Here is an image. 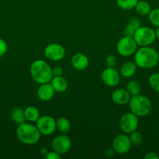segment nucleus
I'll return each mask as SVG.
<instances>
[{
  "instance_id": "nucleus-1",
  "label": "nucleus",
  "mask_w": 159,
  "mask_h": 159,
  "mask_svg": "<svg viewBox=\"0 0 159 159\" xmlns=\"http://www.w3.org/2000/svg\"><path fill=\"white\" fill-rule=\"evenodd\" d=\"M134 62L143 69H151L159 63V54L150 46L140 47L134 54Z\"/></svg>"
},
{
  "instance_id": "nucleus-2",
  "label": "nucleus",
  "mask_w": 159,
  "mask_h": 159,
  "mask_svg": "<svg viewBox=\"0 0 159 159\" xmlns=\"http://www.w3.org/2000/svg\"><path fill=\"white\" fill-rule=\"evenodd\" d=\"M30 74L33 80L40 85L50 82L53 77L52 68L48 62L41 59L32 62L30 67Z\"/></svg>"
},
{
  "instance_id": "nucleus-3",
  "label": "nucleus",
  "mask_w": 159,
  "mask_h": 159,
  "mask_svg": "<svg viewBox=\"0 0 159 159\" xmlns=\"http://www.w3.org/2000/svg\"><path fill=\"white\" fill-rule=\"evenodd\" d=\"M41 133L37 126L31 123H23L19 124L17 129V137L19 141L26 145H33L39 141Z\"/></svg>"
},
{
  "instance_id": "nucleus-4",
  "label": "nucleus",
  "mask_w": 159,
  "mask_h": 159,
  "mask_svg": "<svg viewBox=\"0 0 159 159\" xmlns=\"http://www.w3.org/2000/svg\"><path fill=\"white\" fill-rule=\"evenodd\" d=\"M131 112L137 116H145L149 114L152 109V103L147 96L138 94L131 96L129 102Z\"/></svg>"
},
{
  "instance_id": "nucleus-5",
  "label": "nucleus",
  "mask_w": 159,
  "mask_h": 159,
  "mask_svg": "<svg viewBox=\"0 0 159 159\" xmlns=\"http://www.w3.org/2000/svg\"><path fill=\"white\" fill-rule=\"evenodd\" d=\"M132 37L137 45L140 47L151 46L156 40L155 32L152 28L148 26H140L134 33Z\"/></svg>"
},
{
  "instance_id": "nucleus-6",
  "label": "nucleus",
  "mask_w": 159,
  "mask_h": 159,
  "mask_svg": "<svg viewBox=\"0 0 159 159\" xmlns=\"http://www.w3.org/2000/svg\"><path fill=\"white\" fill-rule=\"evenodd\" d=\"M137 43L132 37L124 36L118 41L116 45L117 52L123 57H129L135 54L137 50Z\"/></svg>"
},
{
  "instance_id": "nucleus-7",
  "label": "nucleus",
  "mask_w": 159,
  "mask_h": 159,
  "mask_svg": "<svg viewBox=\"0 0 159 159\" xmlns=\"http://www.w3.org/2000/svg\"><path fill=\"white\" fill-rule=\"evenodd\" d=\"M139 125L138 116L132 113H126L121 116L119 120V127L122 131L126 134H129L131 132L137 129Z\"/></svg>"
},
{
  "instance_id": "nucleus-8",
  "label": "nucleus",
  "mask_w": 159,
  "mask_h": 159,
  "mask_svg": "<svg viewBox=\"0 0 159 159\" xmlns=\"http://www.w3.org/2000/svg\"><path fill=\"white\" fill-rule=\"evenodd\" d=\"M36 126L41 134L48 136L52 134L56 130V120L51 116L44 115L39 117L36 122Z\"/></svg>"
},
{
  "instance_id": "nucleus-9",
  "label": "nucleus",
  "mask_w": 159,
  "mask_h": 159,
  "mask_svg": "<svg viewBox=\"0 0 159 159\" xmlns=\"http://www.w3.org/2000/svg\"><path fill=\"white\" fill-rule=\"evenodd\" d=\"M44 54L48 60L51 61H59L65 55V50L59 43H52L47 45L44 50Z\"/></svg>"
},
{
  "instance_id": "nucleus-10",
  "label": "nucleus",
  "mask_w": 159,
  "mask_h": 159,
  "mask_svg": "<svg viewBox=\"0 0 159 159\" xmlns=\"http://www.w3.org/2000/svg\"><path fill=\"white\" fill-rule=\"evenodd\" d=\"M72 146L71 139L65 134L59 135L53 139L51 148L60 155H65L70 150Z\"/></svg>"
},
{
  "instance_id": "nucleus-11",
  "label": "nucleus",
  "mask_w": 159,
  "mask_h": 159,
  "mask_svg": "<svg viewBox=\"0 0 159 159\" xmlns=\"http://www.w3.org/2000/svg\"><path fill=\"white\" fill-rule=\"evenodd\" d=\"M131 143L129 137L127 134H118L115 137L112 141V148L115 153L118 155H124L127 153L131 148Z\"/></svg>"
},
{
  "instance_id": "nucleus-12",
  "label": "nucleus",
  "mask_w": 159,
  "mask_h": 159,
  "mask_svg": "<svg viewBox=\"0 0 159 159\" xmlns=\"http://www.w3.org/2000/svg\"><path fill=\"white\" fill-rule=\"evenodd\" d=\"M120 73L115 68L107 67L101 72V80L108 87H115L120 82Z\"/></svg>"
},
{
  "instance_id": "nucleus-13",
  "label": "nucleus",
  "mask_w": 159,
  "mask_h": 159,
  "mask_svg": "<svg viewBox=\"0 0 159 159\" xmlns=\"http://www.w3.org/2000/svg\"><path fill=\"white\" fill-rule=\"evenodd\" d=\"M55 93V91L54 90L51 83L47 82V83L41 84L40 86L37 89V95L40 100L48 102L54 97Z\"/></svg>"
},
{
  "instance_id": "nucleus-14",
  "label": "nucleus",
  "mask_w": 159,
  "mask_h": 159,
  "mask_svg": "<svg viewBox=\"0 0 159 159\" xmlns=\"http://www.w3.org/2000/svg\"><path fill=\"white\" fill-rule=\"evenodd\" d=\"M130 99V94L128 93L127 90L124 89H117L112 94V101L117 105H126L129 103Z\"/></svg>"
},
{
  "instance_id": "nucleus-15",
  "label": "nucleus",
  "mask_w": 159,
  "mask_h": 159,
  "mask_svg": "<svg viewBox=\"0 0 159 159\" xmlns=\"http://www.w3.org/2000/svg\"><path fill=\"white\" fill-rule=\"evenodd\" d=\"M72 66L78 71H84L88 67L89 59L83 53H76L71 58Z\"/></svg>"
},
{
  "instance_id": "nucleus-16",
  "label": "nucleus",
  "mask_w": 159,
  "mask_h": 159,
  "mask_svg": "<svg viewBox=\"0 0 159 159\" xmlns=\"http://www.w3.org/2000/svg\"><path fill=\"white\" fill-rule=\"evenodd\" d=\"M50 83L52 85L55 93H64L68 89V82L62 75L53 76Z\"/></svg>"
},
{
  "instance_id": "nucleus-17",
  "label": "nucleus",
  "mask_w": 159,
  "mask_h": 159,
  "mask_svg": "<svg viewBox=\"0 0 159 159\" xmlns=\"http://www.w3.org/2000/svg\"><path fill=\"white\" fill-rule=\"evenodd\" d=\"M137 66L135 62H126L123 65H122L121 68H120V75L123 76V78H126V79L132 77L135 75L136 71H137Z\"/></svg>"
},
{
  "instance_id": "nucleus-18",
  "label": "nucleus",
  "mask_w": 159,
  "mask_h": 159,
  "mask_svg": "<svg viewBox=\"0 0 159 159\" xmlns=\"http://www.w3.org/2000/svg\"><path fill=\"white\" fill-rule=\"evenodd\" d=\"M25 119L29 122H37V120L40 117V112L36 107L30 106L24 109Z\"/></svg>"
},
{
  "instance_id": "nucleus-19",
  "label": "nucleus",
  "mask_w": 159,
  "mask_h": 159,
  "mask_svg": "<svg viewBox=\"0 0 159 159\" xmlns=\"http://www.w3.org/2000/svg\"><path fill=\"white\" fill-rule=\"evenodd\" d=\"M140 26V22L137 18H132L128 22L124 29V35L132 37L134 33Z\"/></svg>"
},
{
  "instance_id": "nucleus-20",
  "label": "nucleus",
  "mask_w": 159,
  "mask_h": 159,
  "mask_svg": "<svg viewBox=\"0 0 159 159\" xmlns=\"http://www.w3.org/2000/svg\"><path fill=\"white\" fill-rule=\"evenodd\" d=\"M10 117L12 120L17 124H21L25 122L24 110L20 107H16L12 110L10 113Z\"/></svg>"
},
{
  "instance_id": "nucleus-21",
  "label": "nucleus",
  "mask_w": 159,
  "mask_h": 159,
  "mask_svg": "<svg viewBox=\"0 0 159 159\" xmlns=\"http://www.w3.org/2000/svg\"><path fill=\"white\" fill-rule=\"evenodd\" d=\"M70 122L66 117H59L56 120V130L62 134H67L70 130Z\"/></svg>"
},
{
  "instance_id": "nucleus-22",
  "label": "nucleus",
  "mask_w": 159,
  "mask_h": 159,
  "mask_svg": "<svg viewBox=\"0 0 159 159\" xmlns=\"http://www.w3.org/2000/svg\"><path fill=\"white\" fill-rule=\"evenodd\" d=\"M134 9L139 15L141 16L148 15L151 10V6L146 1H138Z\"/></svg>"
},
{
  "instance_id": "nucleus-23",
  "label": "nucleus",
  "mask_w": 159,
  "mask_h": 159,
  "mask_svg": "<svg viewBox=\"0 0 159 159\" xmlns=\"http://www.w3.org/2000/svg\"><path fill=\"white\" fill-rule=\"evenodd\" d=\"M126 90L130 94L131 96H137V95L140 94L141 86H140V84L137 81L131 80L126 85Z\"/></svg>"
},
{
  "instance_id": "nucleus-24",
  "label": "nucleus",
  "mask_w": 159,
  "mask_h": 159,
  "mask_svg": "<svg viewBox=\"0 0 159 159\" xmlns=\"http://www.w3.org/2000/svg\"><path fill=\"white\" fill-rule=\"evenodd\" d=\"M138 0H116L117 6L123 10H130L134 9Z\"/></svg>"
},
{
  "instance_id": "nucleus-25",
  "label": "nucleus",
  "mask_w": 159,
  "mask_h": 159,
  "mask_svg": "<svg viewBox=\"0 0 159 159\" xmlns=\"http://www.w3.org/2000/svg\"><path fill=\"white\" fill-rule=\"evenodd\" d=\"M148 83L152 89L159 93V72L151 74L148 79Z\"/></svg>"
},
{
  "instance_id": "nucleus-26",
  "label": "nucleus",
  "mask_w": 159,
  "mask_h": 159,
  "mask_svg": "<svg viewBox=\"0 0 159 159\" xmlns=\"http://www.w3.org/2000/svg\"><path fill=\"white\" fill-rule=\"evenodd\" d=\"M148 19L153 26L159 27V8L151 9L148 14Z\"/></svg>"
},
{
  "instance_id": "nucleus-27",
  "label": "nucleus",
  "mask_w": 159,
  "mask_h": 159,
  "mask_svg": "<svg viewBox=\"0 0 159 159\" xmlns=\"http://www.w3.org/2000/svg\"><path fill=\"white\" fill-rule=\"evenodd\" d=\"M129 137L132 144H134V145H140L143 142V135L140 132L137 131V130L131 132Z\"/></svg>"
},
{
  "instance_id": "nucleus-28",
  "label": "nucleus",
  "mask_w": 159,
  "mask_h": 159,
  "mask_svg": "<svg viewBox=\"0 0 159 159\" xmlns=\"http://www.w3.org/2000/svg\"><path fill=\"white\" fill-rule=\"evenodd\" d=\"M105 64L107 67H111V68H115L117 65V58L113 54H109L107 56L105 59Z\"/></svg>"
},
{
  "instance_id": "nucleus-29",
  "label": "nucleus",
  "mask_w": 159,
  "mask_h": 159,
  "mask_svg": "<svg viewBox=\"0 0 159 159\" xmlns=\"http://www.w3.org/2000/svg\"><path fill=\"white\" fill-rule=\"evenodd\" d=\"M7 43L3 40L2 38L0 37V57L5 55V54L7 51Z\"/></svg>"
},
{
  "instance_id": "nucleus-30",
  "label": "nucleus",
  "mask_w": 159,
  "mask_h": 159,
  "mask_svg": "<svg viewBox=\"0 0 159 159\" xmlns=\"http://www.w3.org/2000/svg\"><path fill=\"white\" fill-rule=\"evenodd\" d=\"M61 157H62V155H60L59 154H58L57 152H55V151H51V152H49L48 151V153L46 154V155H45L44 158L45 159H59V158H61Z\"/></svg>"
},
{
  "instance_id": "nucleus-31",
  "label": "nucleus",
  "mask_w": 159,
  "mask_h": 159,
  "mask_svg": "<svg viewBox=\"0 0 159 159\" xmlns=\"http://www.w3.org/2000/svg\"><path fill=\"white\" fill-rule=\"evenodd\" d=\"M53 76H60L63 74V69L61 67H55L52 68Z\"/></svg>"
},
{
  "instance_id": "nucleus-32",
  "label": "nucleus",
  "mask_w": 159,
  "mask_h": 159,
  "mask_svg": "<svg viewBox=\"0 0 159 159\" xmlns=\"http://www.w3.org/2000/svg\"><path fill=\"white\" fill-rule=\"evenodd\" d=\"M159 155L155 152H148L145 155L144 159H158Z\"/></svg>"
},
{
  "instance_id": "nucleus-33",
  "label": "nucleus",
  "mask_w": 159,
  "mask_h": 159,
  "mask_svg": "<svg viewBox=\"0 0 159 159\" xmlns=\"http://www.w3.org/2000/svg\"><path fill=\"white\" fill-rule=\"evenodd\" d=\"M48 148H41V150H40L41 155H43L44 157L46 155V154L48 153Z\"/></svg>"
},
{
  "instance_id": "nucleus-34",
  "label": "nucleus",
  "mask_w": 159,
  "mask_h": 159,
  "mask_svg": "<svg viewBox=\"0 0 159 159\" xmlns=\"http://www.w3.org/2000/svg\"><path fill=\"white\" fill-rule=\"evenodd\" d=\"M154 32H155L156 39H158L159 40V27H157V29L154 30Z\"/></svg>"
}]
</instances>
